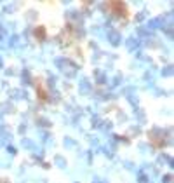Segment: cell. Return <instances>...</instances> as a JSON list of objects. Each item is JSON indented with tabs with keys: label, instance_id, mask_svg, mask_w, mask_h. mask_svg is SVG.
<instances>
[]
</instances>
